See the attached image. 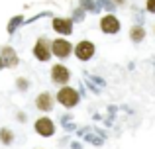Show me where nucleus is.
Here are the masks:
<instances>
[{
  "label": "nucleus",
  "mask_w": 155,
  "mask_h": 149,
  "mask_svg": "<svg viewBox=\"0 0 155 149\" xmlns=\"http://www.w3.org/2000/svg\"><path fill=\"white\" fill-rule=\"evenodd\" d=\"M57 100H59L63 106L67 108H73L77 102H79V92L75 88H69V86H63L59 92H57Z\"/></svg>",
  "instance_id": "f257e3e1"
},
{
  "label": "nucleus",
  "mask_w": 155,
  "mask_h": 149,
  "mask_svg": "<svg viewBox=\"0 0 155 149\" xmlns=\"http://www.w3.org/2000/svg\"><path fill=\"white\" fill-rule=\"evenodd\" d=\"M100 28H102L104 34H116V31L120 30V22H118L116 16L108 14V16H104V18L100 20Z\"/></svg>",
  "instance_id": "f03ea898"
},
{
  "label": "nucleus",
  "mask_w": 155,
  "mask_h": 149,
  "mask_svg": "<svg viewBox=\"0 0 155 149\" xmlns=\"http://www.w3.org/2000/svg\"><path fill=\"white\" fill-rule=\"evenodd\" d=\"M75 53H77V57H79L81 61H88V59L94 55V45H92L91 41H81L79 45H77Z\"/></svg>",
  "instance_id": "7ed1b4c3"
},
{
  "label": "nucleus",
  "mask_w": 155,
  "mask_h": 149,
  "mask_svg": "<svg viewBox=\"0 0 155 149\" xmlns=\"http://www.w3.org/2000/svg\"><path fill=\"white\" fill-rule=\"evenodd\" d=\"M35 131H38L39 135H53V131H55V126H53L51 120L47 118H39L38 122H35Z\"/></svg>",
  "instance_id": "20e7f679"
},
{
  "label": "nucleus",
  "mask_w": 155,
  "mask_h": 149,
  "mask_svg": "<svg viewBox=\"0 0 155 149\" xmlns=\"http://www.w3.org/2000/svg\"><path fill=\"white\" fill-rule=\"evenodd\" d=\"M51 79H53V83H59V84L67 83L69 80V69L63 65H55L51 69Z\"/></svg>",
  "instance_id": "39448f33"
},
{
  "label": "nucleus",
  "mask_w": 155,
  "mask_h": 149,
  "mask_svg": "<svg viewBox=\"0 0 155 149\" xmlns=\"http://www.w3.org/2000/svg\"><path fill=\"white\" fill-rule=\"evenodd\" d=\"M53 53L57 55V57H67L69 53H71V43L65 41V39H57V41H53Z\"/></svg>",
  "instance_id": "423d86ee"
},
{
  "label": "nucleus",
  "mask_w": 155,
  "mask_h": 149,
  "mask_svg": "<svg viewBox=\"0 0 155 149\" xmlns=\"http://www.w3.org/2000/svg\"><path fill=\"white\" fill-rule=\"evenodd\" d=\"M34 55L39 59V61H49V47H47V41L45 39H39L38 41V45H35V49H34Z\"/></svg>",
  "instance_id": "0eeeda50"
},
{
  "label": "nucleus",
  "mask_w": 155,
  "mask_h": 149,
  "mask_svg": "<svg viewBox=\"0 0 155 149\" xmlns=\"http://www.w3.org/2000/svg\"><path fill=\"white\" fill-rule=\"evenodd\" d=\"M53 30L59 31V34H71V31H73V24H71V20L55 18V20H53Z\"/></svg>",
  "instance_id": "6e6552de"
},
{
  "label": "nucleus",
  "mask_w": 155,
  "mask_h": 149,
  "mask_svg": "<svg viewBox=\"0 0 155 149\" xmlns=\"http://www.w3.org/2000/svg\"><path fill=\"white\" fill-rule=\"evenodd\" d=\"M0 57L4 59V65H8V67H14L16 63H18V57H16L12 47H4V49L0 51Z\"/></svg>",
  "instance_id": "1a4fd4ad"
},
{
  "label": "nucleus",
  "mask_w": 155,
  "mask_h": 149,
  "mask_svg": "<svg viewBox=\"0 0 155 149\" xmlns=\"http://www.w3.org/2000/svg\"><path fill=\"white\" fill-rule=\"evenodd\" d=\"M35 106L39 108V110H51V106H53V98L47 92H43V94H39L38 96V100H35Z\"/></svg>",
  "instance_id": "9d476101"
},
{
  "label": "nucleus",
  "mask_w": 155,
  "mask_h": 149,
  "mask_svg": "<svg viewBox=\"0 0 155 149\" xmlns=\"http://www.w3.org/2000/svg\"><path fill=\"white\" fill-rule=\"evenodd\" d=\"M132 41H141V39L145 37V31H143V28H140V26H136V28H132Z\"/></svg>",
  "instance_id": "9b49d317"
},
{
  "label": "nucleus",
  "mask_w": 155,
  "mask_h": 149,
  "mask_svg": "<svg viewBox=\"0 0 155 149\" xmlns=\"http://www.w3.org/2000/svg\"><path fill=\"white\" fill-rule=\"evenodd\" d=\"M0 139H2V143H12V139H14V135H12V131L10 130H6V128H4V130H0Z\"/></svg>",
  "instance_id": "f8f14e48"
},
{
  "label": "nucleus",
  "mask_w": 155,
  "mask_h": 149,
  "mask_svg": "<svg viewBox=\"0 0 155 149\" xmlns=\"http://www.w3.org/2000/svg\"><path fill=\"white\" fill-rule=\"evenodd\" d=\"M20 22H22V16H18V18H16V20H12V22H10V26H8V31H10V34H12V31H14V28L18 26Z\"/></svg>",
  "instance_id": "ddd939ff"
},
{
  "label": "nucleus",
  "mask_w": 155,
  "mask_h": 149,
  "mask_svg": "<svg viewBox=\"0 0 155 149\" xmlns=\"http://www.w3.org/2000/svg\"><path fill=\"white\" fill-rule=\"evenodd\" d=\"M145 8H147L149 12H153V14H155V0H147V4H145Z\"/></svg>",
  "instance_id": "4468645a"
},
{
  "label": "nucleus",
  "mask_w": 155,
  "mask_h": 149,
  "mask_svg": "<svg viewBox=\"0 0 155 149\" xmlns=\"http://www.w3.org/2000/svg\"><path fill=\"white\" fill-rule=\"evenodd\" d=\"M2 67H4V59L0 57V69H2Z\"/></svg>",
  "instance_id": "2eb2a0df"
},
{
  "label": "nucleus",
  "mask_w": 155,
  "mask_h": 149,
  "mask_svg": "<svg viewBox=\"0 0 155 149\" xmlns=\"http://www.w3.org/2000/svg\"><path fill=\"white\" fill-rule=\"evenodd\" d=\"M116 2H118V4H122V2H124V0H116Z\"/></svg>",
  "instance_id": "dca6fc26"
}]
</instances>
